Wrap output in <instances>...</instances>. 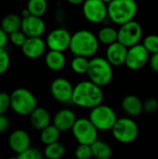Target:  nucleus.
Returning <instances> with one entry per match:
<instances>
[{
    "label": "nucleus",
    "mask_w": 158,
    "mask_h": 159,
    "mask_svg": "<svg viewBox=\"0 0 158 159\" xmlns=\"http://www.w3.org/2000/svg\"><path fill=\"white\" fill-rule=\"evenodd\" d=\"M103 97L102 87L88 79L75 85L74 88L72 102L77 107L90 110L102 104Z\"/></svg>",
    "instance_id": "1"
},
{
    "label": "nucleus",
    "mask_w": 158,
    "mask_h": 159,
    "mask_svg": "<svg viewBox=\"0 0 158 159\" xmlns=\"http://www.w3.org/2000/svg\"><path fill=\"white\" fill-rule=\"evenodd\" d=\"M100 41L98 36L89 30H79L72 34L70 51L74 56L92 58L99 50Z\"/></svg>",
    "instance_id": "2"
},
{
    "label": "nucleus",
    "mask_w": 158,
    "mask_h": 159,
    "mask_svg": "<svg viewBox=\"0 0 158 159\" xmlns=\"http://www.w3.org/2000/svg\"><path fill=\"white\" fill-rule=\"evenodd\" d=\"M108 19L115 24L122 25L137 15L138 4L136 0H113L107 4Z\"/></svg>",
    "instance_id": "3"
},
{
    "label": "nucleus",
    "mask_w": 158,
    "mask_h": 159,
    "mask_svg": "<svg viewBox=\"0 0 158 159\" xmlns=\"http://www.w3.org/2000/svg\"><path fill=\"white\" fill-rule=\"evenodd\" d=\"M37 107L34 94L27 89L18 88L10 94V109L20 116H29Z\"/></svg>",
    "instance_id": "4"
},
{
    "label": "nucleus",
    "mask_w": 158,
    "mask_h": 159,
    "mask_svg": "<svg viewBox=\"0 0 158 159\" xmlns=\"http://www.w3.org/2000/svg\"><path fill=\"white\" fill-rule=\"evenodd\" d=\"M87 75L88 79L96 85L102 88L106 87L113 79V65L106 58L92 57L89 60V67Z\"/></svg>",
    "instance_id": "5"
},
{
    "label": "nucleus",
    "mask_w": 158,
    "mask_h": 159,
    "mask_svg": "<svg viewBox=\"0 0 158 159\" xmlns=\"http://www.w3.org/2000/svg\"><path fill=\"white\" fill-rule=\"evenodd\" d=\"M88 118L99 131L112 130L118 119L115 110L102 103L90 109Z\"/></svg>",
    "instance_id": "6"
},
{
    "label": "nucleus",
    "mask_w": 158,
    "mask_h": 159,
    "mask_svg": "<svg viewBox=\"0 0 158 159\" xmlns=\"http://www.w3.org/2000/svg\"><path fill=\"white\" fill-rule=\"evenodd\" d=\"M112 134L120 143H131L138 138L139 127L130 116L118 118L112 129Z\"/></svg>",
    "instance_id": "7"
},
{
    "label": "nucleus",
    "mask_w": 158,
    "mask_h": 159,
    "mask_svg": "<svg viewBox=\"0 0 158 159\" xmlns=\"http://www.w3.org/2000/svg\"><path fill=\"white\" fill-rule=\"evenodd\" d=\"M72 134L79 144L91 145L98 140L99 130L89 118H77L72 129Z\"/></svg>",
    "instance_id": "8"
},
{
    "label": "nucleus",
    "mask_w": 158,
    "mask_h": 159,
    "mask_svg": "<svg viewBox=\"0 0 158 159\" xmlns=\"http://www.w3.org/2000/svg\"><path fill=\"white\" fill-rule=\"evenodd\" d=\"M82 12L90 23H101L108 19V7L102 0H85L82 4Z\"/></svg>",
    "instance_id": "9"
},
{
    "label": "nucleus",
    "mask_w": 158,
    "mask_h": 159,
    "mask_svg": "<svg viewBox=\"0 0 158 159\" xmlns=\"http://www.w3.org/2000/svg\"><path fill=\"white\" fill-rule=\"evenodd\" d=\"M142 25L132 20L120 25L118 29V41L126 47L130 48L140 43L142 38Z\"/></svg>",
    "instance_id": "10"
},
{
    "label": "nucleus",
    "mask_w": 158,
    "mask_h": 159,
    "mask_svg": "<svg viewBox=\"0 0 158 159\" xmlns=\"http://www.w3.org/2000/svg\"><path fill=\"white\" fill-rule=\"evenodd\" d=\"M150 60V53L142 44H137L129 48L125 65L132 71L142 69Z\"/></svg>",
    "instance_id": "11"
},
{
    "label": "nucleus",
    "mask_w": 158,
    "mask_h": 159,
    "mask_svg": "<svg viewBox=\"0 0 158 159\" xmlns=\"http://www.w3.org/2000/svg\"><path fill=\"white\" fill-rule=\"evenodd\" d=\"M74 88L72 83L64 78L58 77L54 79L50 84V93L55 101L61 103L72 102V97L74 92Z\"/></svg>",
    "instance_id": "12"
},
{
    "label": "nucleus",
    "mask_w": 158,
    "mask_h": 159,
    "mask_svg": "<svg viewBox=\"0 0 158 159\" xmlns=\"http://www.w3.org/2000/svg\"><path fill=\"white\" fill-rule=\"evenodd\" d=\"M72 34L64 28H56L49 32L46 38L47 47L51 50L65 51L69 49Z\"/></svg>",
    "instance_id": "13"
},
{
    "label": "nucleus",
    "mask_w": 158,
    "mask_h": 159,
    "mask_svg": "<svg viewBox=\"0 0 158 159\" xmlns=\"http://www.w3.org/2000/svg\"><path fill=\"white\" fill-rule=\"evenodd\" d=\"M47 43L41 36L27 37L24 44L21 46V52L27 59L36 60L42 57L47 49Z\"/></svg>",
    "instance_id": "14"
},
{
    "label": "nucleus",
    "mask_w": 158,
    "mask_h": 159,
    "mask_svg": "<svg viewBox=\"0 0 158 159\" xmlns=\"http://www.w3.org/2000/svg\"><path fill=\"white\" fill-rule=\"evenodd\" d=\"M20 30L27 37H39L42 36L46 31V23L42 17L29 15L22 18Z\"/></svg>",
    "instance_id": "15"
},
{
    "label": "nucleus",
    "mask_w": 158,
    "mask_h": 159,
    "mask_svg": "<svg viewBox=\"0 0 158 159\" xmlns=\"http://www.w3.org/2000/svg\"><path fill=\"white\" fill-rule=\"evenodd\" d=\"M9 149L16 155H19L31 146V138L27 131L21 129L13 130L7 139Z\"/></svg>",
    "instance_id": "16"
},
{
    "label": "nucleus",
    "mask_w": 158,
    "mask_h": 159,
    "mask_svg": "<svg viewBox=\"0 0 158 159\" xmlns=\"http://www.w3.org/2000/svg\"><path fill=\"white\" fill-rule=\"evenodd\" d=\"M129 48L116 41L108 46L106 49V59L113 66H121L124 65L127 59Z\"/></svg>",
    "instance_id": "17"
},
{
    "label": "nucleus",
    "mask_w": 158,
    "mask_h": 159,
    "mask_svg": "<svg viewBox=\"0 0 158 159\" xmlns=\"http://www.w3.org/2000/svg\"><path fill=\"white\" fill-rule=\"evenodd\" d=\"M76 119V115L73 110L61 109L55 114L52 123L61 132H66L68 130H72Z\"/></svg>",
    "instance_id": "18"
},
{
    "label": "nucleus",
    "mask_w": 158,
    "mask_h": 159,
    "mask_svg": "<svg viewBox=\"0 0 158 159\" xmlns=\"http://www.w3.org/2000/svg\"><path fill=\"white\" fill-rule=\"evenodd\" d=\"M30 124L33 129L41 131L51 123V116L44 107H36L29 116Z\"/></svg>",
    "instance_id": "19"
},
{
    "label": "nucleus",
    "mask_w": 158,
    "mask_h": 159,
    "mask_svg": "<svg viewBox=\"0 0 158 159\" xmlns=\"http://www.w3.org/2000/svg\"><path fill=\"white\" fill-rule=\"evenodd\" d=\"M122 109L130 117H137L144 112L143 102L135 95H128L122 100Z\"/></svg>",
    "instance_id": "20"
},
{
    "label": "nucleus",
    "mask_w": 158,
    "mask_h": 159,
    "mask_svg": "<svg viewBox=\"0 0 158 159\" xmlns=\"http://www.w3.org/2000/svg\"><path fill=\"white\" fill-rule=\"evenodd\" d=\"M45 63L50 71H61L66 64V58L63 54V51L49 49V51L47 52L45 56Z\"/></svg>",
    "instance_id": "21"
},
{
    "label": "nucleus",
    "mask_w": 158,
    "mask_h": 159,
    "mask_svg": "<svg viewBox=\"0 0 158 159\" xmlns=\"http://www.w3.org/2000/svg\"><path fill=\"white\" fill-rule=\"evenodd\" d=\"M21 21L22 17L20 15L16 13H9L2 19L0 27L9 34L15 31L20 30Z\"/></svg>",
    "instance_id": "22"
},
{
    "label": "nucleus",
    "mask_w": 158,
    "mask_h": 159,
    "mask_svg": "<svg viewBox=\"0 0 158 159\" xmlns=\"http://www.w3.org/2000/svg\"><path fill=\"white\" fill-rule=\"evenodd\" d=\"M93 157L97 159H109L113 156L112 147L105 142L97 140L91 144Z\"/></svg>",
    "instance_id": "23"
},
{
    "label": "nucleus",
    "mask_w": 158,
    "mask_h": 159,
    "mask_svg": "<svg viewBox=\"0 0 158 159\" xmlns=\"http://www.w3.org/2000/svg\"><path fill=\"white\" fill-rule=\"evenodd\" d=\"M97 36L100 43L109 46L118 41V30L113 26H103L100 29Z\"/></svg>",
    "instance_id": "24"
},
{
    "label": "nucleus",
    "mask_w": 158,
    "mask_h": 159,
    "mask_svg": "<svg viewBox=\"0 0 158 159\" xmlns=\"http://www.w3.org/2000/svg\"><path fill=\"white\" fill-rule=\"evenodd\" d=\"M61 131L55 125H48L47 128L40 131V140L45 144H50L52 143L58 142L60 139Z\"/></svg>",
    "instance_id": "25"
},
{
    "label": "nucleus",
    "mask_w": 158,
    "mask_h": 159,
    "mask_svg": "<svg viewBox=\"0 0 158 159\" xmlns=\"http://www.w3.org/2000/svg\"><path fill=\"white\" fill-rule=\"evenodd\" d=\"M64 154H65V147L59 141L46 145L44 149V157L48 159L61 158L64 156Z\"/></svg>",
    "instance_id": "26"
},
{
    "label": "nucleus",
    "mask_w": 158,
    "mask_h": 159,
    "mask_svg": "<svg viewBox=\"0 0 158 159\" xmlns=\"http://www.w3.org/2000/svg\"><path fill=\"white\" fill-rule=\"evenodd\" d=\"M26 7L31 15L43 17L47 10V0H27Z\"/></svg>",
    "instance_id": "27"
},
{
    "label": "nucleus",
    "mask_w": 158,
    "mask_h": 159,
    "mask_svg": "<svg viewBox=\"0 0 158 159\" xmlns=\"http://www.w3.org/2000/svg\"><path fill=\"white\" fill-rule=\"evenodd\" d=\"M89 67V60L84 56H74L71 61V69L77 75H87Z\"/></svg>",
    "instance_id": "28"
},
{
    "label": "nucleus",
    "mask_w": 158,
    "mask_h": 159,
    "mask_svg": "<svg viewBox=\"0 0 158 159\" xmlns=\"http://www.w3.org/2000/svg\"><path fill=\"white\" fill-rule=\"evenodd\" d=\"M44 157V152L39 150L38 148L30 146L22 153L17 155V158L19 159H42Z\"/></svg>",
    "instance_id": "29"
},
{
    "label": "nucleus",
    "mask_w": 158,
    "mask_h": 159,
    "mask_svg": "<svg viewBox=\"0 0 158 159\" xmlns=\"http://www.w3.org/2000/svg\"><path fill=\"white\" fill-rule=\"evenodd\" d=\"M142 45L148 50L150 54L158 52V34H149L142 42Z\"/></svg>",
    "instance_id": "30"
},
{
    "label": "nucleus",
    "mask_w": 158,
    "mask_h": 159,
    "mask_svg": "<svg viewBox=\"0 0 158 159\" xmlns=\"http://www.w3.org/2000/svg\"><path fill=\"white\" fill-rule=\"evenodd\" d=\"M74 155L78 159H90L93 157L91 145L79 144L74 150Z\"/></svg>",
    "instance_id": "31"
},
{
    "label": "nucleus",
    "mask_w": 158,
    "mask_h": 159,
    "mask_svg": "<svg viewBox=\"0 0 158 159\" xmlns=\"http://www.w3.org/2000/svg\"><path fill=\"white\" fill-rule=\"evenodd\" d=\"M26 39H27V36L21 30H18L9 34V42L15 47L21 48V46L24 44Z\"/></svg>",
    "instance_id": "32"
},
{
    "label": "nucleus",
    "mask_w": 158,
    "mask_h": 159,
    "mask_svg": "<svg viewBox=\"0 0 158 159\" xmlns=\"http://www.w3.org/2000/svg\"><path fill=\"white\" fill-rule=\"evenodd\" d=\"M10 66V57L5 48H0V75L5 74Z\"/></svg>",
    "instance_id": "33"
},
{
    "label": "nucleus",
    "mask_w": 158,
    "mask_h": 159,
    "mask_svg": "<svg viewBox=\"0 0 158 159\" xmlns=\"http://www.w3.org/2000/svg\"><path fill=\"white\" fill-rule=\"evenodd\" d=\"M10 109V94L7 92H0V115H5Z\"/></svg>",
    "instance_id": "34"
},
{
    "label": "nucleus",
    "mask_w": 158,
    "mask_h": 159,
    "mask_svg": "<svg viewBox=\"0 0 158 159\" xmlns=\"http://www.w3.org/2000/svg\"><path fill=\"white\" fill-rule=\"evenodd\" d=\"M158 109V101L156 98H149L143 102V110L148 114H153Z\"/></svg>",
    "instance_id": "35"
},
{
    "label": "nucleus",
    "mask_w": 158,
    "mask_h": 159,
    "mask_svg": "<svg viewBox=\"0 0 158 159\" xmlns=\"http://www.w3.org/2000/svg\"><path fill=\"white\" fill-rule=\"evenodd\" d=\"M9 128V119L5 115H0V134L6 132Z\"/></svg>",
    "instance_id": "36"
},
{
    "label": "nucleus",
    "mask_w": 158,
    "mask_h": 159,
    "mask_svg": "<svg viewBox=\"0 0 158 159\" xmlns=\"http://www.w3.org/2000/svg\"><path fill=\"white\" fill-rule=\"evenodd\" d=\"M9 42V34L0 27V48H6Z\"/></svg>",
    "instance_id": "37"
},
{
    "label": "nucleus",
    "mask_w": 158,
    "mask_h": 159,
    "mask_svg": "<svg viewBox=\"0 0 158 159\" xmlns=\"http://www.w3.org/2000/svg\"><path fill=\"white\" fill-rule=\"evenodd\" d=\"M149 64H150L151 69L155 73L158 74V52L151 54V57H150V60H149Z\"/></svg>",
    "instance_id": "38"
},
{
    "label": "nucleus",
    "mask_w": 158,
    "mask_h": 159,
    "mask_svg": "<svg viewBox=\"0 0 158 159\" xmlns=\"http://www.w3.org/2000/svg\"><path fill=\"white\" fill-rule=\"evenodd\" d=\"M69 4L73 5V6H79V5H82L85 0H66Z\"/></svg>",
    "instance_id": "39"
},
{
    "label": "nucleus",
    "mask_w": 158,
    "mask_h": 159,
    "mask_svg": "<svg viewBox=\"0 0 158 159\" xmlns=\"http://www.w3.org/2000/svg\"><path fill=\"white\" fill-rule=\"evenodd\" d=\"M29 15H31V14H30V12H29V10H28V8H27V7H25L24 9H22V10H21L20 16H21L22 18L27 17V16H29Z\"/></svg>",
    "instance_id": "40"
},
{
    "label": "nucleus",
    "mask_w": 158,
    "mask_h": 159,
    "mask_svg": "<svg viewBox=\"0 0 158 159\" xmlns=\"http://www.w3.org/2000/svg\"><path fill=\"white\" fill-rule=\"evenodd\" d=\"M104 3H106V4H108V3H110L111 1H113V0H102Z\"/></svg>",
    "instance_id": "41"
},
{
    "label": "nucleus",
    "mask_w": 158,
    "mask_h": 159,
    "mask_svg": "<svg viewBox=\"0 0 158 159\" xmlns=\"http://www.w3.org/2000/svg\"><path fill=\"white\" fill-rule=\"evenodd\" d=\"M20 1H27V0H20Z\"/></svg>",
    "instance_id": "42"
}]
</instances>
